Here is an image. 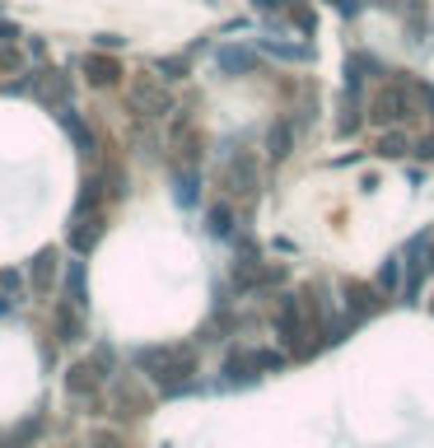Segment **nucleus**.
Listing matches in <instances>:
<instances>
[{"mask_svg": "<svg viewBox=\"0 0 434 448\" xmlns=\"http://www.w3.org/2000/svg\"><path fill=\"white\" fill-rule=\"evenodd\" d=\"M70 299H75V304H84V266H70Z\"/></svg>", "mask_w": 434, "mask_h": 448, "instance_id": "1", "label": "nucleus"}, {"mask_svg": "<svg viewBox=\"0 0 434 448\" xmlns=\"http://www.w3.org/2000/svg\"><path fill=\"white\" fill-rule=\"evenodd\" d=\"M89 70H93V79H98V84H108V79L117 75V65H112V61H89Z\"/></svg>", "mask_w": 434, "mask_h": 448, "instance_id": "2", "label": "nucleus"}, {"mask_svg": "<svg viewBox=\"0 0 434 448\" xmlns=\"http://www.w3.org/2000/svg\"><path fill=\"white\" fill-rule=\"evenodd\" d=\"M47 276H52V252H42L38 266H33V280H38V285H47Z\"/></svg>", "mask_w": 434, "mask_h": 448, "instance_id": "3", "label": "nucleus"}, {"mask_svg": "<svg viewBox=\"0 0 434 448\" xmlns=\"http://www.w3.org/2000/svg\"><path fill=\"white\" fill-rule=\"evenodd\" d=\"M219 61H224V70H243V65H248V56H243V52H224Z\"/></svg>", "mask_w": 434, "mask_h": 448, "instance_id": "4", "label": "nucleus"}, {"mask_svg": "<svg viewBox=\"0 0 434 448\" xmlns=\"http://www.w3.org/2000/svg\"><path fill=\"white\" fill-rule=\"evenodd\" d=\"M210 219H215V224H210V229H215V233H229V210H215V215H210Z\"/></svg>", "mask_w": 434, "mask_h": 448, "instance_id": "5", "label": "nucleus"}]
</instances>
